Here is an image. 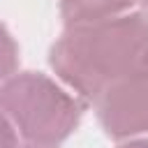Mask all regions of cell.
Here are the masks:
<instances>
[{"mask_svg": "<svg viewBox=\"0 0 148 148\" xmlns=\"http://www.w3.org/2000/svg\"><path fill=\"white\" fill-rule=\"evenodd\" d=\"M148 51V14L72 25L49 51V65L62 83L88 102L125 76Z\"/></svg>", "mask_w": 148, "mask_h": 148, "instance_id": "1", "label": "cell"}, {"mask_svg": "<svg viewBox=\"0 0 148 148\" xmlns=\"http://www.w3.org/2000/svg\"><path fill=\"white\" fill-rule=\"evenodd\" d=\"M0 109L30 143L53 148L81 123V104L42 72H18L0 83Z\"/></svg>", "mask_w": 148, "mask_h": 148, "instance_id": "2", "label": "cell"}, {"mask_svg": "<svg viewBox=\"0 0 148 148\" xmlns=\"http://www.w3.org/2000/svg\"><path fill=\"white\" fill-rule=\"evenodd\" d=\"M97 116L113 139L148 134V51L97 97Z\"/></svg>", "mask_w": 148, "mask_h": 148, "instance_id": "3", "label": "cell"}, {"mask_svg": "<svg viewBox=\"0 0 148 148\" xmlns=\"http://www.w3.org/2000/svg\"><path fill=\"white\" fill-rule=\"evenodd\" d=\"M136 0H60V16L67 28L123 16Z\"/></svg>", "mask_w": 148, "mask_h": 148, "instance_id": "4", "label": "cell"}, {"mask_svg": "<svg viewBox=\"0 0 148 148\" xmlns=\"http://www.w3.org/2000/svg\"><path fill=\"white\" fill-rule=\"evenodd\" d=\"M18 67V46L9 30L0 23V83L7 81L12 74H16Z\"/></svg>", "mask_w": 148, "mask_h": 148, "instance_id": "5", "label": "cell"}, {"mask_svg": "<svg viewBox=\"0 0 148 148\" xmlns=\"http://www.w3.org/2000/svg\"><path fill=\"white\" fill-rule=\"evenodd\" d=\"M0 148H16V130L0 109Z\"/></svg>", "mask_w": 148, "mask_h": 148, "instance_id": "6", "label": "cell"}, {"mask_svg": "<svg viewBox=\"0 0 148 148\" xmlns=\"http://www.w3.org/2000/svg\"><path fill=\"white\" fill-rule=\"evenodd\" d=\"M120 148H148V139H130Z\"/></svg>", "mask_w": 148, "mask_h": 148, "instance_id": "7", "label": "cell"}, {"mask_svg": "<svg viewBox=\"0 0 148 148\" xmlns=\"http://www.w3.org/2000/svg\"><path fill=\"white\" fill-rule=\"evenodd\" d=\"M139 2H141V5H143V9L148 12V0H139Z\"/></svg>", "mask_w": 148, "mask_h": 148, "instance_id": "8", "label": "cell"}, {"mask_svg": "<svg viewBox=\"0 0 148 148\" xmlns=\"http://www.w3.org/2000/svg\"><path fill=\"white\" fill-rule=\"evenodd\" d=\"M23 148H42V146H30V143H28V146H23Z\"/></svg>", "mask_w": 148, "mask_h": 148, "instance_id": "9", "label": "cell"}]
</instances>
